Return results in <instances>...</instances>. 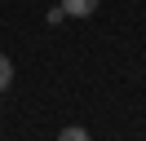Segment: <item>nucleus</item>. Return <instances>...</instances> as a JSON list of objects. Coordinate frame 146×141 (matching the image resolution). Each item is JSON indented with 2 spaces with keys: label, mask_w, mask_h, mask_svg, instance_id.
Returning a JSON list of instances; mask_svg holds the SVG:
<instances>
[{
  "label": "nucleus",
  "mask_w": 146,
  "mask_h": 141,
  "mask_svg": "<svg viewBox=\"0 0 146 141\" xmlns=\"http://www.w3.org/2000/svg\"><path fill=\"white\" fill-rule=\"evenodd\" d=\"M9 84H13V62L5 57V53H0V93H5Z\"/></svg>",
  "instance_id": "obj_2"
},
{
  "label": "nucleus",
  "mask_w": 146,
  "mask_h": 141,
  "mask_svg": "<svg viewBox=\"0 0 146 141\" xmlns=\"http://www.w3.org/2000/svg\"><path fill=\"white\" fill-rule=\"evenodd\" d=\"M62 13L66 18H93L98 13V0H62Z\"/></svg>",
  "instance_id": "obj_1"
},
{
  "label": "nucleus",
  "mask_w": 146,
  "mask_h": 141,
  "mask_svg": "<svg viewBox=\"0 0 146 141\" xmlns=\"http://www.w3.org/2000/svg\"><path fill=\"white\" fill-rule=\"evenodd\" d=\"M62 141H89V132H84V128H75V123H71V128H62Z\"/></svg>",
  "instance_id": "obj_3"
}]
</instances>
